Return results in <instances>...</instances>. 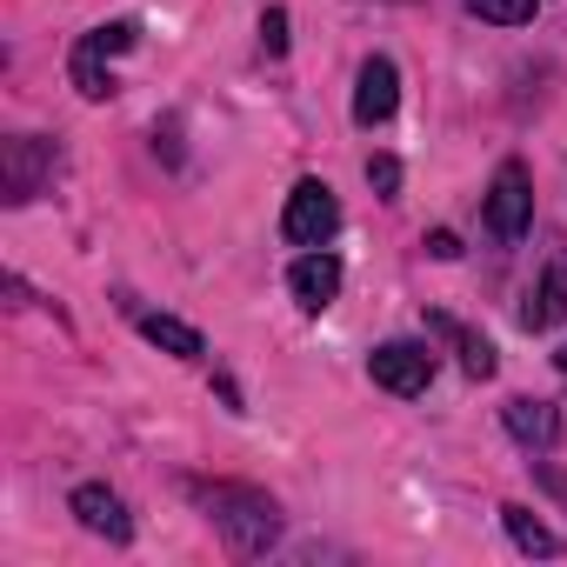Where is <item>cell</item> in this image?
Instances as JSON below:
<instances>
[{"label": "cell", "instance_id": "cell-8", "mask_svg": "<svg viewBox=\"0 0 567 567\" xmlns=\"http://www.w3.org/2000/svg\"><path fill=\"white\" fill-rule=\"evenodd\" d=\"M288 288H295V301L308 308V315H321L334 295H341V260L328 254V247H315V254H301L295 267H288Z\"/></svg>", "mask_w": 567, "mask_h": 567}, {"label": "cell", "instance_id": "cell-13", "mask_svg": "<svg viewBox=\"0 0 567 567\" xmlns=\"http://www.w3.org/2000/svg\"><path fill=\"white\" fill-rule=\"evenodd\" d=\"M434 334H447V341L461 348V368H467V381H494V368H501V361H494V348H487L481 334H467V328H454V321H441V315H434Z\"/></svg>", "mask_w": 567, "mask_h": 567}, {"label": "cell", "instance_id": "cell-18", "mask_svg": "<svg viewBox=\"0 0 567 567\" xmlns=\"http://www.w3.org/2000/svg\"><path fill=\"white\" fill-rule=\"evenodd\" d=\"M260 48L267 54H288V8H267L260 14Z\"/></svg>", "mask_w": 567, "mask_h": 567}, {"label": "cell", "instance_id": "cell-19", "mask_svg": "<svg viewBox=\"0 0 567 567\" xmlns=\"http://www.w3.org/2000/svg\"><path fill=\"white\" fill-rule=\"evenodd\" d=\"M427 254H434V260H454V254H461V234L434 227V234H427Z\"/></svg>", "mask_w": 567, "mask_h": 567}, {"label": "cell", "instance_id": "cell-12", "mask_svg": "<svg viewBox=\"0 0 567 567\" xmlns=\"http://www.w3.org/2000/svg\"><path fill=\"white\" fill-rule=\"evenodd\" d=\"M501 527L514 534V547H520V554H560V534H554L547 520H534L520 501H507V507H501Z\"/></svg>", "mask_w": 567, "mask_h": 567}, {"label": "cell", "instance_id": "cell-15", "mask_svg": "<svg viewBox=\"0 0 567 567\" xmlns=\"http://www.w3.org/2000/svg\"><path fill=\"white\" fill-rule=\"evenodd\" d=\"M467 14H481L494 28H527L540 14V0H467Z\"/></svg>", "mask_w": 567, "mask_h": 567}, {"label": "cell", "instance_id": "cell-9", "mask_svg": "<svg viewBox=\"0 0 567 567\" xmlns=\"http://www.w3.org/2000/svg\"><path fill=\"white\" fill-rule=\"evenodd\" d=\"M501 421H507V434H514L520 447H534V454L560 447V408H554V401H527V394H514V401L501 408Z\"/></svg>", "mask_w": 567, "mask_h": 567}, {"label": "cell", "instance_id": "cell-16", "mask_svg": "<svg viewBox=\"0 0 567 567\" xmlns=\"http://www.w3.org/2000/svg\"><path fill=\"white\" fill-rule=\"evenodd\" d=\"M134 34H141L134 21H107V28H94V34L81 41V54H94V61H107V54H127V48H134Z\"/></svg>", "mask_w": 567, "mask_h": 567}, {"label": "cell", "instance_id": "cell-4", "mask_svg": "<svg viewBox=\"0 0 567 567\" xmlns=\"http://www.w3.org/2000/svg\"><path fill=\"white\" fill-rule=\"evenodd\" d=\"M368 374H374V388H388V394H427L434 354H427L421 341H381V348L368 354Z\"/></svg>", "mask_w": 567, "mask_h": 567}, {"label": "cell", "instance_id": "cell-1", "mask_svg": "<svg viewBox=\"0 0 567 567\" xmlns=\"http://www.w3.org/2000/svg\"><path fill=\"white\" fill-rule=\"evenodd\" d=\"M194 501L220 527L227 554H240V560H260L280 540V527H288V520H280V507L260 487H240V481H194Z\"/></svg>", "mask_w": 567, "mask_h": 567}, {"label": "cell", "instance_id": "cell-14", "mask_svg": "<svg viewBox=\"0 0 567 567\" xmlns=\"http://www.w3.org/2000/svg\"><path fill=\"white\" fill-rule=\"evenodd\" d=\"M74 87H81V101H114V74H107V61H94V54H81L74 48Z\"/></svg>", "mask_w": 567, "mask_h": 567}, {"label": "cell", "instance_id": "cell-17", "mask_svg": "<svg viewBox=\"0 0 567 567\" xmlns=\"http://www.w3.org/2000/svg\"><path fill=\"white\" fill-rule=\"evenodd\" d=\"M368 187H374L381 200H394V194H401V161H394V154H368Z\"/></svg>", "mask_w": 567, "mask_h": 567}, {"label": "cell", "instance_id": "cell-10", "mask_svg": "<svg viewBox=\"0 0 567 567\" xmlns=\"http://www.w3.org/2000/svg\"><path fill=\"white\" fill-rule=\"evenodd\" d=\"M567 321V260H554L547 274H540V288L527 295V308H520V328L527 334H547V328H560Z\"/></svg>", "mask_w": 567, "mask_h": 567}, {"label": "cell", "instance_id": "cell-20", "mask_svg": "<svg viewBox=\"0 0 567 567\" xmlns=\"http://www.w3.org/2000/svg\"><path fill=\"white\" fill-rule=\"evenodd\" d=\"M540 481H547V494H560V501H567V474H554V467H540Z\"/></svg>", "mask_w": 567, "mask_h": 567}, {"label": "cell", "instance_id": "cell-7", "mask_svg": "<svg viewBox=\"0 0 567 567\" xmlns=\"http://www.w3.org/2000/svg\"><path fill=\"white\" fill-rule=\"evenodd\" d=\"M74 520L87 527V534H101V540H114V547H127L134 540V520H127V507H121V494L114 487H101V481H87V487H74Z\"/></svg>", "mask_w": 567, "mask_h": 567}, {"label": "cell", "instance_id": "cell-3", "mask_svg": "<svg viewBox=\"0 0 567 567\" xmlns=\"http://www.w3.org/2000/svg\"><path fill=\"white\" fill-rule=\"evenodd\" d=\"M534 227V181L520 161H501L494 187H487V234L494 240H520Z\"/></svg>", "mask_w": 567, "mask_h": 567}, {"label": "cell", "instance_id": "cell-5", "mask_svg": "<svg viewBox=\"0 0 567 567\" xmlns=\"http://www.w3.org/2000/svg\"><path fill=\"white\" fill-rule=\"evenodd\" d=\"M0 161H8V200L21 207V200H34L41 181L54 174V141H41V134H14L8 147H0Z\"/></svg>", "mask_w": 567, "mask_h": 567}, {"label": "cell", "instance_id": "cell-11", "mask_svg": "<svg viewBox=\"0 0 567 567\" xmlns=\"http://www.w3.org/2000/svg\"><path fill=\"white\" fill-rule=\"evenodd\" d=\"M141 334H147L161 354H174V361H200V354H207L200 328H187V321H174V315H141Z\"/></svg>", "mask_w": 567, "mask_h": 567}, {"label": "cell", "instance_id": "cell-2", "mask_svg": "<svg viewBox=\"0 0 567 567\" xmlns=\"http://www.w3.org/2000/svg\"><path fill=\"white\" fill-rule=\"evenodd\" d=\"M334 227H341V200H334V187L328 181H295V194H288V214H280V234H288L295 247H328L334 240Z\"/></svg>", "mask_w": 567, "mask_h": 567}, {"label": "cell", "instance_id": "cell-6", "mask_svg": "<svg viewBox=\"0 0 567 567\" xmlns=\"http://www.w3.org/2000/svg\"><path fill=\"white\" fill-rule=\"evenodd\" d=\"M394 107H401V74H394L388 54H368L361 61V81H354V121L361 127H381V121H394Z\"/></svg>", "mask_w": 567, "mask_h": 567}]
</instances>
